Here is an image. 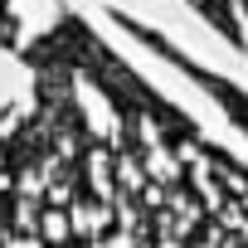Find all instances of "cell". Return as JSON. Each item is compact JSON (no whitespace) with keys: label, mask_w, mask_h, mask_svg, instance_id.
I'll list each match as a JSON object with an SVG mask.
<instances>
[{"label":"cell","mask_w":248,"mask_h":248,"mask_svg":"<svg viewBox=\"0 0 248 248\" xmlns=\"http://www.w3.org/2000/svg\"><path fill=\"white\" fill-rule=\"evenodd\" d=\"M132 30H137V34H141L146 44H156V49H166V54H170V59H175V63H180V68H185L190 78H200V83H204V88H209V93L219 97V107H224V112H229V117L238 122V127H243V132H248V93H238L233 83H224V78H214V73H204L200 63H190V59H180V54H175V49H170L166 39H151V34H146L141 25H132Z\"/></svg>","instance_id":"cell-1"}]
</instances>
